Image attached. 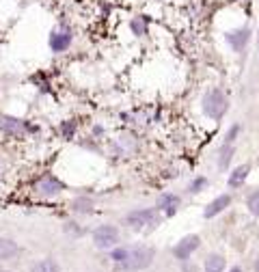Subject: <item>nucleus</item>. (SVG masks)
Instances as JSON below:
<instances>
[{
  "label": "nucleus",
  "mask_w": 259,
  "mask_h": 272,
  "mask_svg": "<svg viewBox=\"0 0 259 272\" xmlns=\"http://www.w3.org/2000/svg\"><path fill=\"white\" fill-rule=\"evenodd\" d=\"M154 248L151 246H123L114 248L110 259L119 263L123 270H143L154 261Z\"/></svg>",
  "instance_id": "1"
},
{
  "label": "nucleus",
  "mask_w": 259,
  "mask_h": 272,
  "mask_svg": "<svg viewBox=\"0 0 259 272\" xmlns=\"http://www.w3.org/2000/svg\"><path fill=\"white\" fill-rule=\"evenodd\" d=\"M203 110L207 117H212V119H222V114L227 112V97L222 95V91L218 89H212L210 93L205 95L203 99Z\"/></svg>",
  "instance_id": "2"
},
{
  "label": "nucleus",
  "mask_w": 259,
  "mask_h": 272,
  "mask_svg": "<svg viewBox=\"0 0 259 272\" xmlns=\"http://www.w3.org/2000/svg\"><path fill=\"white\" fill-rule=\"evenodd\" d=\"M127 225L134 227V229H141V227H154L160 223V216H158V207L156 210H136L132 214H127Z\"/></svg>",
  "instance_id": "3"
},
{
  "label": "nucleus",
  "mask_w": 259,
  "mask_h": 272,
  "mask_svg": "<svg viewBox=\"0 0 259 272\" xmlns=\"http://www.w3.org/2000/svg\"><path fill=\"white\" fill-rule=\"evenodd\" d=\"M93 242L97 248H112L119 242V231L112 225H102L93 231Z\"/></svg>",
  "instance_id": "4"
},
{
  "label": "nucleus",
  "mask_w": 259,
  "mask_h": 272,
  "mask_svg": "<svg viewBox=\"0 0 259 272\" xmlns=\"http://www.w3.org/2000/svg\"><path fill=\"white\" fill-rule=\"evenodd\" d=\"M199 244H201V238L199 235H186V238L179 242V244L173 248V253H175V257L177 259H188L190 257V253H194V250L199 248Z\"/></svg>",
  "instance_id": "5"
},
{
  "label": "nucleus",
  "mask_w": 259,
  "mask_h": 272,
  "mask_svg": "<svg viewBox=\"0 0 259 272\" xmlns=\"http://www.w3.org/2000/svg\"><path fill=\"white\" fill-rule=\"evenodd\" d=\"M61 190H63V184L52 175H46L37 182V192L43 197H54V195H59Z\"/></svg>",
  "instance_id": "6"
},
{
  "label": "nucleus",
  "mask_w": 259,
  "mask_h": 272,
  "mask_svg": "<svg viewBox=\"0 0 259 272\" xmlns=\"http://www.w3.org/2000/svg\"><path fill=\"white\" fill-rule=\"evenodd\" d=\"M69 44H71V31H67V28H61V31L50 35V48H52V52H65L69 48Z\"/></svg>",
  "instance_id": "7"
},
{
  "label": "nucleus",
  "mask_w": 259,
  "mask_h": 272,
  "mask_svg": "<svg viewBox=\"0 0 259 272\" xmlns=\"http://www.w3.org/2000/svg\"><path fill=\"white\" fill-rule=\"evenodd\" d=\"M0 127H3V132L5 134H11V136H24L26 132V123L24 121H20L16 117H3L0 119Z\"/></svg>",
  "instance_id": "8"
},
{
  "label": "nucleus",
  "mask_w": 259,
  "mask_h": 272,
  "mask_svg": "<svg viewBox=\"0 0 259 272\" xmlns=\"http://www.w3.org/2000/svg\"><path fill=\"white\" fill-rule=\"evenodd\" d=\"M229 203H231V197H229V195H220V197H216L214 201L205 207L203 216H205V218H214V216H218V214H220L222 210H225V207H227Z\"/></svg>",
  "instance_id": "9"
},
{
  "label": "nucleus",
  "mask_w": 259,
  "mask_h": 272,
  "mask_svg": "<svg viewBox=\"0 0 259 272\" xmlns=\"http://www.w3.org/2000/svg\"><path fill=\"white\" fill-rule=\"evenodd\" d=\"M248 171H250V167L248 164H242V167H237L231 175H229V186L231 188H240V186L246 182V177H248Z\"/></svg>",
  "instance_id": "10"
},
{
  "label": "nucleus",
  "mask_w": 259,
  "mask_h": 272,
  "mask_svg": "<svg viewBox=\"0 0 259 272\" xmlns=\"http://www.w3.org/2000/svg\"><path fill=\"white\" fill-rule=\"evenodd\" d=\"M20 253V246L9 238H0V259H11Z\"/></svg>",
  "instance_id": "11"
},
{
  "label": "nucleus",
  "mask_w": 259,
  "mask_h": 272,
  "mask_svg": "<svg viewBox=\"0 0 259 272\" xmlns=\"http://www.w3.org/2000/svg\"><path fill=\"white\" fill-rule=\"evenodd\" d=\"M177 205H179V197H175V195H164L160 199V203H158V207L164 210L167 216H173V214L177 212Z\"/></svg>",
  "instance_id": "12"
},
{
  "label": "nucleus",
  "mask_w": 259,
  "mask_h": 272,
  "mask_svg": "<svg viewBox=\"0 0 259 272\" xmlns=\"http://www.w3.org/2000/svg\"><path fill=\"white\" fill-rule=\"evenodd\" d=\"M248 31L246 28H244V31H235V33H227V41L229 44H231L235 50H242L244 48V44H246L248 41Z\"/></svg>",
  "instance_id": "13"
},
{
  "label": "nucleus",
  "mask_w": 259,
  "mask_h": 272,
  "mask_svg": "<svg viewBox=\"0 0 259 272\" xmlns=\"http://www.w3.org/2000/svg\"><path fill=\"white\" fill-rule=\"evenodd\" d=\"M205 270H207V272H222V270H225V257H222V255H212V257H207Z\"/></svg>",
  "instance_id": "14"
},
{
  "label": "nucleus",
  "mask_w": 259,
  "mask_h": 272,
  "mask_svg": "<svg viewBox=\"0 0 259 272\" xmlns=\"http://www.w3.org/2000/svg\"><path fill=\"white\" fill-rule=\"evenodd\" d=\"M33 272H61V268L54 259H41L39 263L33 266Z\"/></svg>",
  "instance_id": "15"
},
{
  "label": "nucleus",
  "mask_w": 259,
  "mask_h": 272,
  "mask_svg": "<svg viewBox=\"0 0 259 272\" xmlns=\"http://www.w3.org/2000/svg\"><path fill=\"white\" fill-rule=\"evenodd\" d=\"M233 145H229V143H225L222 145V149H220V160H218V164H220V169H225L227 164H229V160H231V156H233Z\"/></svg>",
  "instance_id": "16"
},
{
  "label": "nucleus",
  "mask_w": 259,
  "mask_h": 272,
  "mask_svg": "<svg viewBox=\"0 0 259 272\" xmlns=\"http://www.w3.org/2000/svg\"><path fill=\"white\" fill-rule=\"evenodd\" d=\"M246 205H248V210H250V214H255V216H259V192H253V195L248 197V201H246Z\"/></svg>",
  "instance_id": "17"
},
{
  "label": "nucleus",
  "mask_w": 259,
  "mask_h": 272,
  "mask_svg": "<svg viewBox=\"0 0 259 272\" xmlns=\"http://www.w3.org/2000/svg\"><path fill=\"white\" fill-rule=\"evenodd\" d=\"M205 186H207V180H205V177H199V180L192 182L190 190H192V192H201V188H205Z\"/></svg>",
  "instance_id": "18"
},
{
  "label": "nucleus",
  "mask_w": 259,
  "mask_h": 272,
  "mask_svg": "<svg viewBox=\"0 0 259 272\" xmlns=\"http://www.w3.org/2000/svg\"><path fill=\"white\" fill-rule=\"evenodd\" d=\"M132 31L136 35H145L147 28H145V24H143V20H141V22H139V20H134V22H132Z\"/></svg>",
  "instance_id": "19"
},
{
  "label": "nucleus",
  "mask_w": 259,
  "mask_h": 272,
  "mask_svg": "<svg viewBox=\"0 0 259 272\" xmlns=\"http://www.w3.org/2000/svg\"><path fill=\"white\" fill-rule=\"evenodd\" d=\"M237 132H240V125H233L231 130H229V134H227V139H225V143H229V145H233V141H235V136H237Z\"/></svg>",
  "instance_id": "20"
},
{
  "label": "nucleus",
  "mask_w": 259,
  "mask_h": 272,
  "mask_svg": "<svg viewBox=\"0 0 259 272\" xmlns=\"http://www.w3.org/2000/svg\"><path fill=\"white\" fill-rule=\"evenodd\" d=\"M229 272H242L240 268H231V270H229Z\"/></svg>",
  "instance_id": "21"
},
{
  "label": "nucleus",
  "mask_w": 259,
  "mask_h": 272,
  "mask_svg": "<svg viewBox=\"0 0 259 272\" xmlns=\"http://www.w3.org/2000/svg\"><path fill=\"white\" fill-rule=\"evenodd\" d=\"M255 272H259V261H257V266H255Z\"/></svg>",
  "instance_id": "22"
},
{
  "label": "nucleus",
  "mask_w": 259,
  "mask_h": 272,
  "mask_svg": "<svg viewBox=\"0 0 259 272\" xmlns=\"http://www.w3.org/2000/svg\"><path fill=\"white\" fill-rule=\"evenodd\" d=\"M0 272H7V270H0Z\"/></svg>",
  "instance_id": "23"
}]
</instances>
